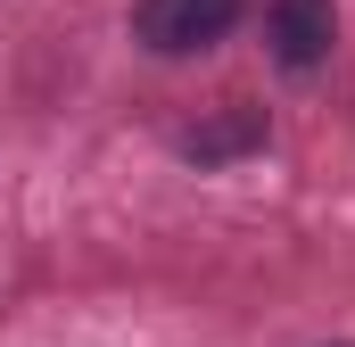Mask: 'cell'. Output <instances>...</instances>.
<instances>
[{
  "label": "cell",
  "mask_w": 355,
  "mask_h": 347,
  "mask_svg": "<svg viewBox=\"0 0 355 347\" xmlns=\"http://www.w3.org/2000/svg\"><path fill=\"white\" fill-rule=\"evenodd\" d=\"M265 50L272 67L314 75L339 50V0H265Z\"/></svg>",
  "instance_id": "obj_3"
},
{
  "label": "cell",
  "mask_w": 355,
  "mask_h": 347,
  "mask_svg": "<svg viewBox=\"0 0 355 347\" xmlns=\"http://www.w3.org/2000/svg\"><path fill=\"white\" fill-rule=\"evenodd\" d=\"M265 108L257 99H223V108H207L198 124H182L174 133V149H182V166H198V174H215V166H240V158H257L265 149Z\"/></svg>",
  "instance_id": "obj_2"
},
{
  "label": "cell",
  "mask_w": 355,
  "mask_h": 347,
  "mask_svg": "<svg viewBox=\"0 0 355 347\" xmlns=\"http://www.w3.org/2000/svg\"><path fill=\"white\" fill-rule=\"evenodd\" d=\"M240 17H248V0H132V42L149 58H198Z\"/></svg>",
  "instance_id": "obj_1"
}]
</instances>
